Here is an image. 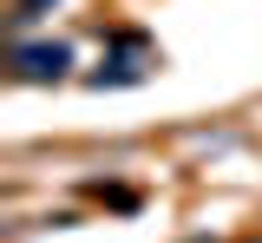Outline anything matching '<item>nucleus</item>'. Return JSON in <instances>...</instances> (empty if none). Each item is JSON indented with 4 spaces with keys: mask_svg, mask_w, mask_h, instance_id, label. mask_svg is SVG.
Listing matches in <instances>:
<instances>
[{
    "mask_svg": "<svg viewBox=\"0 0 262 243\" xmlns=\"http://www.w3.org/2000/svg\"><path fill=\"white\" fill-rule=\"evenodd\" d=\"M20 59H27V79H46V72L66 66V46H39V53H20Z\"/></svg>",
    "mask_w": 262,
    "mask_h": 243,
    "instance_id": "nucleus-1",
    "label": "nucleus"
}]
</instances>
